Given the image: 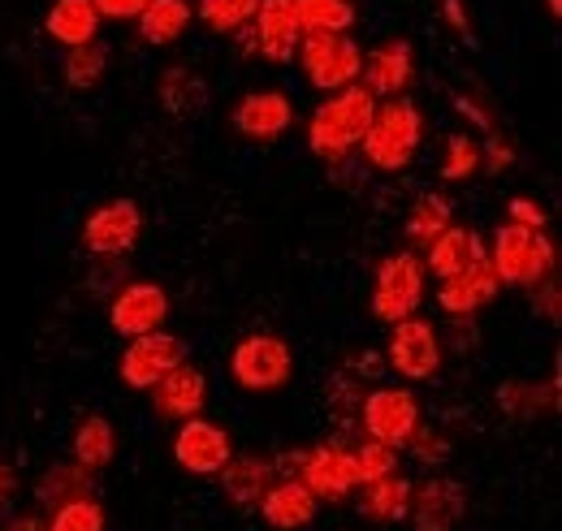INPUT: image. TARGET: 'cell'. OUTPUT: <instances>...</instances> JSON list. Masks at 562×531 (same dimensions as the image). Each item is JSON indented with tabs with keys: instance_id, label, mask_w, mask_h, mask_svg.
Listing matches in <instances>:
<instances>
[{
	"instance_id": "cell-1",
	"label": "cell",
	"mask_w": 562,
	"mask_h": 531,
	"mask_svg": "<svg viewBox=\"0 0 562 531\" xmlns=\"http://www.w3.org/2000/svg\"><path fill=\"white\" fill-rule=\"evenodd\" d=\"M372 113H376V95L363 82H351L342 91H329V100L307 122V147H312V156L325 160V165H347L355 151H359V138L368 131Z\"/></svg>"
},
{
	"instance_id": "cell-2",
	"label": "cell",
	"mask_w": 562,
	"mask_h": 531,
	"mask_svg": "<svg viewBox=\"0 0 562 531\" xmlns=\"http://www.w3.org/2000/svg\"><path fill=\"white\" fill-rule=\"evenodd\" d=\"M424 143V117L407 95H390L376 104L368 131L359 138V156L381 173H403Z\"/></svg>"
},
{
	"instance_id": "cell-3",
	"label": "cell",
	"mask_w": 562,
	"mask_h": 531,
	"mask_svg": "<svg viewBox=\"0 0 562 531\" xmlns=\"http://www.w3.org/2000/svg\"><path fill=\"white\" fill-rule=\"evenodd\" d=\"M485 256L497 272V285H510V290H537L554 276V242L546 238V229L506 221L493 234V247H485Z\"/></svg>"
},
{
	"instance_id": "cell-4",
	"label": "cell",
	"mask_w": 562,
	"mask_h": 531,
	"mask_svg": "<svg viewBox=\"0 0 562 531\" xmlns=\"http://www.w3.org/2000/svg\"><path fill=\"white\" fill-rule=\"evenodd\" d=\"M229 372L247 394H278L294 376V354L278 332H251L234 346Z\"/></svg>"
},
{
	"instance_id": "cell-5",
	"label": "cell",
	"mask_w": 562,
	"mask_h": 531,
	"mask_svg": "<svg viewBox=\"0 0 562 531\" xmlns=\"http://www.w3.org/2000/svg\"><path fill=\"white\" fill-rule=\"evenodd\" d=\"M424 260L416 251H398L376 268V285H372V316L381 325H398L407 316H416L424 303Z\"/></svg>"
},
{
	"instance_id": "cell-6",
	"label": "cell",
	"mask_w": 562,
	"mask_h": 531,
	"mask_svg": "<svg viewBox=\"0 0 562 531\" xmlns=\"http://www.w3.org/2000/svg\"><path fill=\"white\" fill-rule=\"evenodd\" d=\"M299 61H303L307 82L329 95V91H342V87L359 82L363 48L355 44L347 31H334V35H303Z\"/></svg>"
},
{
	"instance_id": "cell-7",
	"label": "cell",
	"mask_w": 562,
	"mask_h": 531,
	"mask_svg": "<svg viewBox=\"0 0 562 531\" xmlns=\"http://www.w3.org/2000/svg\"><path fill=\"white\" fill-rule=\"evenodd\" d=\"M359 428H363V437H372L390 450H403L412 441V432L420 428V402L403 385L372 389L359 402Z\"/></svg>"
},
{
	"instance_id": "cell-8",
	"label": "cell",
	"mask_w": 562,
	"mask_h": 531,
	"mask_svg": "<svg viewBox=\"0 0 562 531\" xmlns=\"http://www.w3.org/2000/svg\"><path fill=\"white\" fill-rule=\"evenodd\" d=\"M143 234V212L135 200H109L100 203L87 221H82V247L87 256H100V260H122L139 247Z\"/></svg>"
},
{
	"instance_id": "cell-9",
	"label": "cell",
	"mask_w": 562,
	"mask_h": 531,
	"mask_svg": "<svg viewBox=\"0 0 562 531\" xmlns=\"http://www.w3.org/2000/svg\"><path fill=\"white\" fill-rule=\"evenodd\" d=\"M178 363H187V341L178 337V332H143V337H131L126 341V350H122V363H117V372H122V381L131 385V389H139L147 394L165 372H173Z\"/></svg>"
},
{
	"instance_id": "cell-10",
	"label": "cell",
	"mask_w": 562,
	"mask_h": 531,
	"mask_svg": "<svg viewBox=\"0 0 562 531\" xmlns=\"http://www.w3.org/2000/svg\"><path fill=\"white\" fill-rule=\"evenodd\" d=\"M390 368L403 381H428L441 368V337L424 316H407L390 325Z\"/></svg>"
},
{
	"instance_id": "cell-11",
	"label": "cell",
	"mask_w": 562,
	"mask_h": 531,
	"mask_svg": "<svg viewBox=\"0 0 562 531\" xmlns=\"http://www.w3.org/2000/svg\"><path fill=\"white\" fill-rule=\"evenodd\" d=\"M247 31H251L256 57L278 61V66L299 57L303 31H299V18H294V0H260L256 4V18L247 22Z\"/></svg>"
},
{
	"instance_id": "cell-12",
	"label": "cell",
	"mask_w": 562,
	"mask_h": 531,
	"mask_svg": "<svg viewBox=\"0 0 562 531\" xmlns=\"http://www.w3.org/2000/svg\"><path fill=\"white\" fill-rule=\"evenodd\" d=\"M299 479L316 501H347L359 488V466H355L351 445H316L307 450Z\"/></svg>"
},
{
	"instance_id": "cell-13",
	"label": "cell",
	"mask_w": 562,
	"mask_h": 531,
	"mask_svg": "<svg viewBox=\"0 0 562 531\" xmlns=\"http://www.w3.org/2000/svg\"><path fill=\"white\" fill-rule=\"evenodd\" d=\"M165 320H169V294L156 281L122 285L109 303V325L122 337H143V332L165 329Z\"/></svg>"
},
{
	"instance_id": "cell-14",
	"label": "cell",
	"mask_w": 562,
	"mask_h": 531,
	"mask_svg": "<svg viewBox=\"0 0 562 531\" xmlns=\"http://www.w3.org/2000/svg\"><path fill=\"white\" fill-rule=\"evenodd\" d=\"M229 454H234V445H229V432L225 428H216L204 415L182 419V428L173 437V459H178L182 471H191V475H216L221 466L229 463Z\"/></svg>"
},
{
	"instance_id": "cell-15",
	"label": "cell",
	"mask_w": 562,
	"mask_h": 531,
	"mask_svg": "<svg viewBox=\"0 0 562 531\" xmlns=\"http://www.w3.org/2000/svg\"><path fill=\"white\" fill-rule=\"evenodd\" d=\"M359 82H363L376 100L407 95V87L416 82V48H412V39H385V44H376V48L363 57Z\"/></svg>"
},
{
	"instance_id": "cell-16",
	"label": "cell",
	"mask_w": 562,
	"mask_h": 531,
	"mask_svg": "<svg viewBox=\"0 0 562 531\" xmlns=\"http://www.w3.org/2000/svg\"><path fill=\"white\" fill-rule=\"evenodd\" d=\"M147 394H151V406L160 419H195L209 406V376L195 363H178Z\"/></svg>"
},
{
	"instance_id": "cell-17",
	"label": "cell",
	"mask_w": 562,
	"mask_h": 531,
	"mask_svg": "<svg viewBox=\"0 0 562 531\" xmlns=\"http://www.w3.org/2000/svg\"><path fill=\"white\" fill-rule=\"evenodd\" d=\"M294 126V104L285 91H251L234 109V131L251 143H273Z\"/></svg>"
},
{
	"instance_id": "cell-18",
	"label": "cell",
	"mask_w": 562,
	"mask_h": 531,
	"mask_svg": "<svg viewBox=\"0 0 562 531\" xmlns=\"http://www.w3.org/2000/svg\"><path fill=\"white\" fill-rule=\"evenodd\" d=\"M468 515V493L454 479H428L412 493V523L416 531H454Z\"/></svg>"
},
{
	"instance_id": "cell-19",
	"label": "cell",
	"mask_w": 562,
	"mask_h": 531,
	"mask_svg": "<svg viewBox=\"0 0 562 531\" xmlns=\"http://www.w3.org/2000/svg\"><path fill=\"white\" fill-rule=\"evenodd\" d=\"M497 290H502L497 285V272H493L490 256H485V260H476L472 268L446 276L441 290H437V303H441L446 316H476L481 307H490L493 298H497Z\"/></svg>"
},
{
	"instance_id": "cell-20",
	"label": "cell",
	"mask_w": 562,
	"mask_h": 531,
	"mask_svg": "<svg viewBox=\"0 0 562 531\" xmlns=\"http://www.w3.org/2000/svg\"><path fill=\"white\" fill-rule=\"evenodd\" d=\"M316 497L307 493L303 479H273L269 493L260 497V515L273 531H303L316 523Z\"/></svg>"
},
{
	"instance_id": "cell-21",
	"label": "cell",
	"mask_w": 562,
	"mask_h": 531,
	"mask_svg": "<svg viewBox=\"0 0 562 531\" xmlns=\"http://www.w3.org/2000/svg\"><path fill=\"white\" fill-rule=\"evenodd\" d=\"M412 493H416V484L407 475L385 471V475H376V479L363 484L359 515L372 519V523H381V528H394V523H403L412 515Z\"/></svg>"
},
{
	"instance_id": "cell-22",
	"label": "cell",
	"mask_w": 562,
	"mask_h": 531,
	"mask_svg": "<svg viewBox=\"0 0 562 531\" xmlns=\"http://www.w3.org/2000/svg\"><path fill=\"white\" fill-rule=\"evenodd\" d=\"M221 475V493L229 506L247 510V506H260V497L269 493V484L278 479V471L269 459L260 454H229V463L216 471Z\"/></svg>"
},
{
	"instance_id": "cell-23",
	"label": "cell",
	"mask_w": 562,
	"mask_h": 531,
	"mask_svg": "<svg viewBox=\"0 0 562 531\" xmlns=\"http://www.w3.org/2000/svg\"><path fill=\"white\" fill-rule=\"evenodd\" d=\"M100 13L91 0H53L48 4V18H44V31L53 44L61 48H78V44H91L100 39Z\"/></svg>"
},
{
	"instance_id": "cell-24",
	"label": "cell",
	"mask_w": 562,
	"mask_h": 531,
	"mask_svg": "<svg viewBox=\"0 0 562 531\" xmlns=\"http://www.w3.org/2000/svg\"><path fill=\"white\" fill-rule=\"evenodd\" d=\"M476 260H485V242L476 229H463V225H450L428 251H424V272H437L441 281L472 268Z\"/></svg>"
},
{
	"instance_id": "cell-25",
	"label": "cell",
	"mask_w": 562,
	"mask_h": 531,
	"mask_svg": "<svg viewBox=\"0 0 562 531\" xmlns=\"http://www.w3.org/2000/svg\"><path fill=\"white\" fill-rule=\"evenodd\" d=\"M191 18H195L191 0H147V9H143L135 22H139L143 44H151V48H169V44H178V39L187 35Z\"/></svg>"
},
{
	"instance_id": "cell-26",
	"label": "cell",
	"mask_w": 562,
	"mask_h": 531,
	"mask_svg": "<svg viewBox=\"0 0 562 531\" xmlns=\"http://www.w3.org/2000/svg\"><path fill=\"white\" fill-rule=\"evenodd\" d=\"M70 454H74V463L87 466L91 475H95V471H104V466L113 463V454H117L113 423H109L104 415H87V419L78 423V432H74Z\"/></svg>"
},
{
	"instance_id": "cell-27",
	"label": "cell",
	"mask_w": 562,
	"mask_h": 531,
	"mask_svg": "<svg viewBox=\"0 0 562 531\" xmlns=\"http://www.w3.org/2000/svg\"><path fill=\"white\" fill-rule=\"evenodd\" d=\"M454 225V216H450V200L446 195H437V191H428L416 200L412 207V216H407V225H403V234H407V242L416 247V251H428L446 229Z\"/></svg>"
},
{
	"instance_id": "cell-28",
	"label": "cell",
	"mask_w": 562,
	"mask_h": 531,
	"mask_svg": "<svg viewBox=\"0 0 562 531\" xmlns=\"http://www.w3.org/2000/svg\"><path fill=\"white\" fill-rule=\"evenodd\" d=\"M91 493V471L87 466L70 463H53L40 479H35V501L40 506H61V501H74V497H87Z\"/></svg>"
},
{
	"instance_id": "cell-29",
	"label": "cell",
	"mask_w": 562,
	"mask_h": 531,
	"mask_svg": "<svg viewBox=\"0 0 562 531\" xmlns=\"http://www.w3.org/2000/svg\"><path fill=\"white\" fill-rule=\"evenodd\" d=\"M294 18L303 35H334L355 26V4L351 0H294Z\"/></svg>"
},
{
	"instance_id": "cell-30",
	"label": "cell",
	"mask_w": 562,
	"mask_h": 531,
	"mask_svg": "<svg viewBox=\"0 0 562 531\" xmlns=\"http://www.w3.org/2000/svg\"><path fill=\"white\" fill-rule=\"evenodd\" d=\"M160 104H165L173 117L200 113V109L209 104V87H204V78H195L191 69L173 66L160 74Z\"/></svg>"
},
{
	"instance_id": "cell-31",
	"label": "cell",
	"mask_w": 562,
	"mask_h": 531,
	"mask_svg": "<svg viewBox=\"0 0 562 531\" xmlns=\"http://www.w3.org/2000/svg\"><path fill=\"white\" fill-rule=\"evenodd\" d=\"M104 69H109V48H104L100 39L78 44V48L66 53V61H61L66 87H74V91H91V87L104 78Z\"/></svg>"
},
{
	"instance_id": "cell-32",
	"label": "cell",
	"mask_w": 562,
	"mask_h": 531,
	"mask_svg": "<svg viewBox=\"0 0 562 531\" xmlns=\"http://www.w3.org/2000/svg\"><path fill=\"white\" fill-rule=\"evenodd\" d=\"M104 528H109V515H104V506L91 493L53 506V515H48V531H104Z\"/></svg>"
},
{
	"instance_id": "cell-33",
	"label": "cell",
	"mask_w": 562,
	"mask_h": 531,
	"mask_svg": "<svg viewBox=\"0 0 562 531\" xmlns=\"http://www.w3.org/2000/svg\"><path fill=\"white\" fill-rule=\"evenodd\" d=\"M256 4L260 0H200V18L216 35H234L256 18Z\"/></svg>"
},
{
	"instance_id": "cell-34",
	"label": "cell",
	"mask_w": 562,
	"mask_h": 531,
	"mask_svg": "<svg viewBox=\"0 0 562 531\" xmlns=\"http://www.w3.org/2000/svg\"><path fill=\"white\" fill-rule=\"evenodd\" d=\"M472 173H481V143L472 134H450L446 160H441V182H468Z\"/></svg>"
},
{
	"instance_id": "cell-35",
	"label": "cell",
	"mask_w": 562,
	"mask_h": 531,
	"mask_svg": "<svg viewBox=\"0 0 562 531\" xmlns=\"http://www.w3.org/2000/svg\"><path fill=\"white\" fill-rule=\"evenodd\" d=\"M351 454H355V466H359V484H368V479H376L385 471H398V450H390V445H381L372 437L355 441Z\"/></svg>"
},
{
	"instance_id": "cell-36",
	"label": "cell",
	"mask_w": 562,
	"mask_h": 531,
	"mask_svg": "<svg viewBox=\"0 0 562 531\" xmlns=\"http://www.w3.org/2000/svg\"><path fill=\"white\" fill-rule=\"evenodd\" d=\"M403 450H412V459H416V463H424V466H441L446 459H450L446 437H437V432H432V428H424V423L412 432V441H407Z\"/></svg>"
},
{
	"instance_id": "cell-37",
	"label": "cell",
	"mask_w": 562,
	"mask_h": 531,
	"mask_svg": "<svg viewBox=\"0 0 562 531\" xmlns=\"http://www.w3.org/2000/svg\"><path fill=\"white\" fill-rule=\"evenodd\" d=\"M497 402H502V410L515 415V419H532V415L541 410V394H537L532 385H524V381H510L506 389H497Z\"/></svg>"
},
{
	"instance_id": "cell-38",
	"label": "cell",
	"mask_w": 562,
	"mask_h": 531,
	"mask_svg": "<svg viewBox=\"0 0 562 531\" xmlns=\"http://www.w3.org/2000/svg\"><path fill=\"white\" fill-rule=\"evenodd\" d=\"M510 165H515L510 143L497 138V134H490V138L481 143V169H485V173H502V169H510Z\"/></svg>"
},
{
	"instance_id": "cell-39",
	"label": "cell",
	"mask_w": 562,
	"mask_h": 531,
	"mask_svg": "<svg viewBox=\"0 0 562 531\" xmlns=\"http://www.w3.org/2000/svg\"><path fill=\"white\" fill-rule=\"evenodd\" d=\"M506 216L515 221V225H528V229H546V207L537 200H528V195H515V200L506 203Z\"/></svg>"
},
{
	"instance_id": "cell-40",
	"label": "cell",
	"mask_w": 562,
	"mask_h": 531,
	"mask_svg": "<svg viewBox=\"0 0 562 531\" xmlns=\"http://www.w3.org/2000/svg\"><path fill=\"white\" fill-rule=\"evenodd\" d=\"M100 18H113V22H131L147 9V0H91Z\"/></svg>"
},
{
	"instance_id": "cell-41",
	"label": "cell",
	"mask_w": 562,
	"mask_h": 531,
	"mask_svg": "<svg viewBox=\"0 0 562 531\" xmlns=\"http://www.w3.org/2000/svg\"><path fill=\"white\" fill-rule=\"evenodd\" d=\"M18 488H22V479H18V471L0 459V519L9 515V506L18 501Z\"/></svg>"
},
{
	"instance_id": "cell-42",
	"label": "cell",
	"mask_w": 562,
	"mask_h": 531,
	"mask_svg": "<svg viewBox=\"0 0 562 531\" xmlns=\"http://www.w3.org/2000/svg\"><path fill=\"white\" fill-rule=\"evenodd\" d=\"M9 531H48V519H44V515H18V519L9 523Z\"/></svg>"
},
{
	"instance_id": "cell-43",
	"label": "cell",
	"mask_w": 562,
	"mask_h": 531,
	"mask_svg": "<svg viewBox=\"0 0 562 531\" xmlns=\"http://www.w3.org/2000/svg\"><path fill=\"white\" fill-rule=\"evenodd\" d=\"M446 18L463 31V35H472V26H468V18H463V9H459V0H446Z\"/></svg>"
},
{
	"instance_id": "cell-44",
	"label": "cell",
	"mask_w": 562,
	"mask_h": 531,
	"mask_svg": "<svg viewBox=\"0 0 562 531\" xmlns=\"http://www.w3.org/2000/svg\"><path fill=\"white\" fill-rule=\"evenodd\" d=\"M546 9H550V18H559V13H562V0H546Z\"/></svg>"
}]
</instances>
